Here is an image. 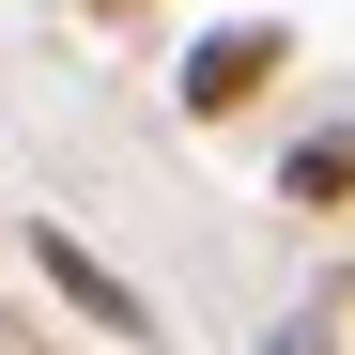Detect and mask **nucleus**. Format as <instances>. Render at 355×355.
I'll return each instance as SVG.
<instances>
[{"label": "nucleus", "mask_w": 355, "mask_h": 355, "mask_svg": "<svg viewBox=\"0 0 355 355\" xmlns=\"http://www.w3.org/2000/svg\"><path fill=\"white\" fill-rule=\"evenodd\" d=\"M278 355H340V278H324V293H309V309H293V324H278Z\"/></svg>", "instance_id": "obj_4"}, {"label": "nucleus", "mask_w": 355, "mask_h": 355, "mask_svg": "<svg viewBox=\"0 0 355 355\" xmlns=\"http://www.w3.org/2000/svg\"><path fill=\"white\" fill-rule=\"evenodd\" d=\"M31 278H46V293H62V309H78L93 340H155V293H139V278H108V263L78 248V232H62V216H46V232H31Z\"/></svg>", "instance_id": "obj_2"}, {"label": "nucleus", "mask_w": 355, "mask_h": 355, "mask_svg": "<svg viewBox=\"0 0 355 355\" xmlns=\"http://www.w3.org/2000/svg\"><path fill=\"white\" fill-rule=\"evenodd\" d=\"M278 186L309 201V216H340V201H355V139H340V124H309V139H293V170H278Z\"/></svg>", "instance_id": "obj_3"}, {"label": "nucleus", "mask_w": 355, "mask_h": 355, "mask_svg": "<svg viewBox=\"0 0 355 355\" xmlns=\"http://www.w3.org/2000/svg\"><path fill=\"white\" fill-rule=\"evenodd\" d=\"M278 62H293V31H278V16H232V31H201V46H186V78H170V93H186V124H232Z\"/></svg>", "instance_id": "obj_1"}]
</instances>
